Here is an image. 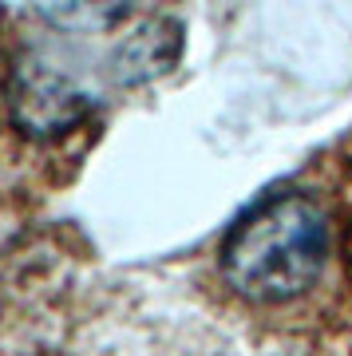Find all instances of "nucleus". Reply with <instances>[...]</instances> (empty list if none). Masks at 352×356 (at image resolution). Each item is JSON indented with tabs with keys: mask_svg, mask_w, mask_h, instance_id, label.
Returning <instances> with one entry per match:
<instances>
[{
	"mask_svg": "<svg viewBox=\"0 0 352 356\" xmlns=\"http://www.w3.org/2000/svg\"><path fill=\"white\" fill-rule=\"evenodd\" d=\"M103 91L91 83L79 67L56 60L51 48H28L16 56L8 83H4V107L16 131L32 139H56L79 127L99 107Z\"/></svg>",
	"mask_w": 352,
	"mask_h": 356,
	"instance_id": "f03ea898",
	"label": "nucleus"
},
{
	"mask_svg": "<svg viewBox=\"0 0 352 356\" xmlns=\"http://www.w3.org/2000/svg\"><path fill=\"white\" fill-rule=\"evenodd\" d=\"M328 261V218L313 194H265L226 229L218 266L238 297L281 305L309 293Z\"/></svg>",
	"mask_w": 352,
	"mask_h": 356,
	"instance_id": "f257e3e1",
	"label": "nucleus"
},
{
	"mask_svg": "<svg viewBox=\"0 0 352 356\" xmlns=\"http://www.w3.org/2000/svg\"><path fill=\"white\" fill-rule=\"evenodd\" d=\"M186 44V28L175 16L151 13V16H131L127 36H115L107 48V76L111 88H138L151 79L166 76L178 64Z\"/></svg>",
	"mask_w": 352,
	"mask_h": 356,
	"instance_id": "7ed1b4c3",
	"label": "nucleus"
}]
</instances>
